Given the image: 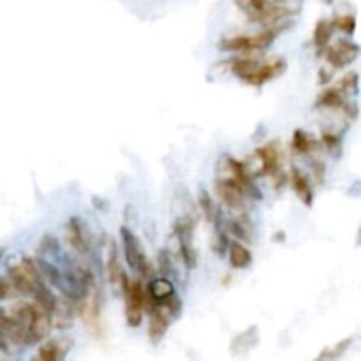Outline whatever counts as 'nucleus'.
Here are the masks:
<instances>
[{
    "label": "nucleus",
    "instance_id": "f257e3e1",
    "mask_svg": "<svg viewBox=\"0 0 361 361\" xmlns=\"http://www.w3.org/2000/svg\"><path fill=\"white\" fill-rule=\"evenodd\" d=\"M285 60L284 59H271L267 62H260V60H234L233 62V73L240 80H243L247 85H254V87H261V85L268 83L274 78L281 76L285 71Z\"/></svg>",
    "mask_w": 361,
    "mask_h": 361
},
{
    "label": "nucleus",
    "instance_id": "f03ea898",
    "mask_svg": "<svg viewBox=\"0 0 361 361\" xmlns=\"http://www.w3.org/2000/svg\"><path fill=\"white\" fill-rule=\"evenodd\" d=\"M236 8L247 16L248 22L261 25H277L292 15V9L278 4L277 0H234Z\"/></svg>",
    "mask_w": 361,
    "mask_h": 361
},
{
    "label": "nucleus",
    "instance_id": "7ed1b4c3",
    "mask_svg": "<svg viewBox=\"0 0 361 361\" xmlns=\"http://www.w3.org/2000/svg\"><path fill=\"white\" fill-rule=\"evenodd\" d=\"M120 288L125 296V321L131 328H138L141 326L143 312L148 305V295H146L141 281H129L127 275H124Z\"/></svg>",
    "mask_w": 361,
    "mask_h": 361
},
{
    "label": "nucleus",
    "instance_id": "20e7f679",
    "mask_svg": "<svg viewBox=\"0 0 361 361\" xmlns=\"http://www.w3.org/2000/svg\"><path fill=\"white\" fill-rule=\"evenodd\" d=\"M281 34V27H268L267 30L254 36H234L220 41L219 48L222 51H236V53H250L270 46Z\"/></svg>",
    "mask_w": 361,
    "mask_h": 361
},
{
    "label": "nucleus",
    "instance_id": "39448f33",
    "mask_svg": "<svg viewBox=\"0 0 361 361\" xmlns=\"http://www.w3.org/2000/svg\"><path fill=\"white\" fill-rule=\"evenodd\" d=\"M8 275L22 295L32 296L36 289L44 282L36 264V260H29V257H23L20 263L9 267Z\"/></svg>",
    "mask_w": 361,
    "mask_h": 361
},
{
    "label": "nucleus",
    "instance_id": "423d86ee",
    "mask_svg": "<svg viewBox=\"0 0 361 361\" xmlns=\"http://www.w3.org/2000/svg\"><path fill=\"white\" fill-rule=\"evenodd\" d=\"M252 157L257 161L255 178L270 175L274 176L275 187H281V183H284V176L281 178V150H278L277 141H270L268 145L260 146Z\"/></svg>",
    "mask_w": 361,
    "mask_h": 361
},
{
    "label": "nucleus",
    "instance_id": "0eeeda50",
    "mask_svg": "<svg viewBox=\"0 0 361 361\" xmlns=\"http://www.w3.org/2000/svg\"><path fill=\"white\" fill-rule=\"evenodd\" d=\"M122 234V243H124V254L125 261H127L129 268L132 271H136L141 277H150L152 275V267H150L148 260H146L145 252H143L141 243H139L138 236L132 233V229H129L127 226H124L120 229Z\"/></svg>",
    "mask_w": 361,
    "mask_h": 361
},
{
    "label": "nucleus",
    "instance_id": "6e6552de",
    "mask_svg": "<svg viewBox=\"0 0 361 361\" xmlns=\"http://www.w3.org/2000/svg\"><path fill=\"white\" fill-rule=\"evenodd\" d=\"M194 220L190 217H182L173 224V234L180 248V257L187 268H194L197 263V254L194 248Z\"/></svg>",
    "mask_w": 361,
    "mask_h": 361
},
{
    "label": "nucleus",
    "instance_id": "1a4fd4ad",
    "mask_svg": "<svg viewBox=\"0 0 361 361\" xmlns=\"http://www.w3.org/2000/svg\"><path fill=\"white\" fill-rule=\"evenodd\" d=\"M220 173L231 176V178L240 185V189L243 190L247 197H252V199H261V197H263L260 187L255 185L254 176L248 173L247 166H245L243 162L236 161V159L233 157H226L220 162Z\"/></svg>",
    "mask_w": 361,
    "mask_h": 361
},
{
    "label": "nucleus",
    "instance_id": "9d476101",
    "mask_svg": "<svg viewBox=\"0 0 361 361\" xmlns=\"http://www.w3.org/2000/svg\"><path fill=\"white\" fill-rule=\"evenodd\" d=\"M360 53H361L360 44L353 43V41L340 39L339 43L326 48L323 55H325L326 62H328L330 66L335 67V69H342V67L353 64L354 60L360 57Z\"/></svg>",
    "mask_w": 361,
    "mask_h": 361
},
{
    "label": "nucleus",
    "instance_id": "9b49d317",
    "mask_svg": "<svg viewBox=\"0 0 361 361\" xmlns=\"http://www.w3.org/2000/svg\"><path fill=\"white\" fill-rule=\"evenodd\" d=\"M316 108H326V110H333V111H342L347 118L354 120L358 115V108L354 102L349 101L346 94L340 90L339 87L328 88V90L321 92L316 101Z\"/></svg>",
    "mask_w": 361,
    "mask_h": 361
},
{
    "label": "nucleus",
    "instance_id": "f8f14e48",
    "mask_svg": "<svg viewBox=\"0 0 361 361\" xmlns=\"http://www.w3.org/2000/svg\"><path fill=\"white\" fill-rule=\"evenodd\" d=\"M146 295H148V305L150 306H157V305H169V303H175L178 299V296L175 295V285L169 281L168 277H159L152 278L146 285Z\"/></svg>",
    "mask_w": 361,
    "mask_h": 361
},
{
    "label": "nucleus",
    "instance_id": "ddd939ff",
    "mask_svg": "<svg viewBox=\"0 0 361 361\" xmlns=\"http://www.w3.org/2000/svg\"><path fill=\"white\" fill-rule=\"evenodd\" d=\"M289 182H291V187L298 196V199L305 204L306 208H311L314 204V192H312V185L305 173L298 168H292L291 175H289Z\"/></svg>",
    "mask_w": 361,
    "mask_h": 361
},
{
    "label": "nucleus",
    "instance_id": "4468645a",
    "mask_svg": "<svg viewBox=\"0 0 361 361\" xmlns=\"http://www.w3.org/2000/svg\"><path fill=\"white\" fill-rule=\"evenodd\" d=\"M66 236L71 247H73L76 252H80V254H85V252H88V248H90L87 229H85L83 224H81V220L78 219V217L69 219V222H67V227H66Z\"/></svg>",
    "mask_w": 361,
    "mask_h": 361
},
{
    "label": "nucleus",
    "instance_id": "2eb2a0df",
    "mask_svg": "<svg viewBox=\"0 0 361 361\" xmlns=\"http://www.w3.org/2000/svg\"><path fill=\"white\" fill-rule=\"evenodd\" d=\"M69 351V342L66 340H51V342L44 344L43 347H39L36 354V360L41 361H59L64 360Z\"/></svg>",
    "mask_w": 361,
    "mask_h": 361
},
{
    "label": "nucleus",
    "instance_id": "dca6fc26",
    "mask_svg": "<svg viewBox=\"0 0 361 361\" xmlns=\"http://www.w3.org/2000/svg\"><path fill=\"white\" fill-rule=\"evenodd\" d=\"M257 339H260V335H257V328H255V326H250V328L245 330L243 333L234 337L233 342H231V353H233L234 356H240V354L248 353V351L257 344Z\"/></svg>",
    "mask_w": 361,
    "mask_h": 361
},
{
    "label": "nucleus",
    "instance_id": "f3484780",
    "mask_svg": "<svg viewBox=\"0 0 361 361\" xmlns=\"http://www.w3.org/2000/svg\"><path fill=\"white\" fill-rule=\"evenodd\" d=\"M229 263L231 267L236 268V270H245L252 264V254L245 245H241L240 241H231L229 243Z\"/></svg>",
    "mask_w": 361,
    "mask_h": 361
},
{
    "label": "nucleus",
    "instance_id": "a211bd4d",
    "mask_svg": "<svg viewBox=\"0 0 361 361\" xmlns=\"http://www.w3.org/2000/svg\"><path fill=\"white\" fill-rule=\"evenodd\" d=\"M333 30H337L335 25H333V20H319L318 25H316L314 44L316 48H318L319 55H323L326 48H328L330 39H332L333 36Z\"/></svg>",
    "mask_w": 361,
    "mask_h": 361
},
{
    "label": "nucleus",
    "instance_id": "6ab92c4d",
    "mask_svg": "<svg viewBox=\"0 0 361 361\" xmlns=\"http://www.w3.org/2000/svg\"><path fill=\"white\" fill-rule=\"evenodd\" d=\"M292 150L299 153V155H309V153L318 150V141L309 132L303 131V129H296L292 132Z\"/></svg>",
    "mask_w": 361,
    "mask_h": 361
},
{
    "label": "nucleus",
    "instance_id": "aec40b11",
    "mask_svg": "<svg viewBox=\"0 0 361 361\" xmlns=\"http://www.w3.org/2000/svg\"><path fill=\"white\" fill-rule=\"evenodd\" d=\"M106 271L108 278L113 285H118L120 288L122 281H124V270H122L120 260H118V250L115 247V243L110 247V252H108V263H106Z\"/></svg>",
    "mask_w": 361,
    "mask_h": 361
},
{
    "label": "nucleus",
    "instance_id": "412c9836",
    "mask_svg": "<svg viewBox=\"0 0 361 361\" xmlns=\"http://www.w3.org/2000/svg\"><path fill=\"white\" fill-rule=\"evenodd\" d=\"M32 298H34V302L39 303V305L43 306L44 311L50 312L51 316L55 314L57 309H59V299H57L55 295L50 291V288L46 285V282H43V284L36 289V292L32 295Z\"/></svg>",
    "mask_w": 361,
    "mask_h": 361
},
{
    "label": "nucleus",
    "instance_id": "4be33fe9",
    "mask_svg": "<svg viewBox=\"0 0 361 361\" xmlns=\"http://www.w3.org/2000/svg\"><path fill=\"white\" fill-rule=\"evenodd\" d=\"M229 231L243 241H252V227L248 222V215L245 213H236L234 219H231L229 222Z\"/></svg>",
    "mask_w": 361,
    "mask_h": 361
},
{
    "label": "nucleus",
    "instance_id": "5701e85b",
    "mask_svg": "<svg viewBox=\"0 0 361 361\" xmlns=\"http://www.w3.org/2000/svg\"><path fill=\"white\" fill-rule=\"evenodd\" d=\"M197 203H199V208H201V212H203L204 219L208 220L210 224L215 222L217 217H219L220 213L217 212L215 204H213L212 196H210V194H208V190H204V189L201 190V192H199V201H197Z\"/></svg>",
    "mask_w": 361,
    "mask_h": 361
},
{
    "label": "nucleus",
    "instance_id": "b1692460",
    "mask_svg": "<svg viewBox=\"0 0 361 361\" xmlns=\"http://www.w3.org/2000/svg\"><path fill=\"white\" fill-rule=\"evenodd\" d=\"M337 87H339L347 97H353V95H356L358 90H360V76H358L356 73H347L346 76L340 78Z\"/></svg>",
    "mask_w": 361,
    "mask_h": 361
},
{
    "label": "nucleus",
    "instance_id": "393cba45",
    "mask_svg": "<svg viewBox=\"0 0 361 361\" xmlns=\"http://www.w3.org/2000/svg\"><path fill=\"white\" fill-rule=\"evenodd\" d=\"M36 264H37V268H39V274H41V277H43L44 282H48V284H59L60 271L57 270L53 264H50L48 261H43V260H36Z\"/></svg>",
    "mask_w": 361,
    "mask_h": 361
},
{
    "label": "nucleus",
    "instance_id": "a878e982",
    "mask_svg": "<svg viewBox=\"0 0 361 361\" xmlns=\"http://www.w3.org/2000/svg\"><path fill=\"white\" fill-rule=\"evenodd\" d=\"M353 346V339H344L342 342L337 344L333 347H326L325 351H321V354L318 356V360H335V358H340L344 353H346L349 347Z\"/></svg>",
    "mask_w": 361,
    "mask_h": 361
},
{
    "label": "nucleus",
    "instance_id": "bb28decb",
    "mask_svg": "<svg viewBox=\"0 0 361 361\" xmlns=\"http://www.w3.org/2000/svg\"><path fill=\"white\" fill-rule=\"evenodd\" d=\"M333 25L337 30L347 34V36H353L356 32V16L354 15H337L333 18Z\"/></svg>",
    "mask_w": 361,
    "mask_h": 361
},
{
    "label": "nucleus",
    "instance_id": "cd10ccee",
    "mask_svg": "<svg viewBox=\"0 0 361 361\" xmlns=\"http://www.w3.org/2000/svg\"><path fill=\"white\" fill-rule=\"evenodd\" d=\"M321 141L325 143V146L328 148V152L335 157L340 155V150H342V141H340V134H335V132H323Z\"/></svg>",
    "mask_w": 361,
    "mask_h": 361
},
{
    "label": "nucleus",
    "instance_id": "c85d7f7f",
    "mask_svg": "<svg viewBox=\"0 0 361 361\" xmlns=\"http://www.w3.org/2000/svg\"><path fill=\"white\" fill-rule=\"evenodd\" d=\"M157 268H159V274H161L162 277H169V275H171L173 264H171V255H169L168 250L159 252Z\"/></svg>",
    "mask_w": 361,
    "mask_h": 361
},
{
    "label": "nucleus",
    "instance_id": "c756f323",
    "mask_svg": "<svg viewBox=\"0 0 361 361\" xmlns=\"http://www.w3.org/2000/svg\"><path fill=\"white\" fill-rule=\"evenodd\" d=\"M57 247H59V241H57L53 236H50V234H46V236L43 238V241H41V250L43 252L53 250V248Z\"/></svg>",
    "mask_w": 361,
    "mask_h": 361
},
{
    "label": "nucleus",
    "instance_id": "7c9ffc66",
    "mask_svg": "<svg viewBox=\"0 0 361 361\" xmlns=\"http://www.w3.org/2000/svg\"><path fill=\"white\" fill-rule=\"evenodd\" d=\"M312 173H314V176L318 178V182H323V178H325L326 175L325 164H323L321 161H312Z\"/></svg>",
    "mask_w": 361,
    "mask_h": 361
},
{
    "label": "nucleus",
    "instance_id": "2f4dec72",
    "mask_svg": "<svg viewBox=\"0 0 361 361\" xmlns=\"http://www.w3.org/2000/svg\"><path fill=\"white\" fill-rule=\"evenodd\" d=\"M358 245H361V229H360V233H358Z\"/></svg>",
    "mask_w": 361,
    "mask_h": 361
},
{
    "label": "nucleus",
    "instance_id": "473e14b6",
    "mask_svg": "<svg viewBox=\"0 0 361 361\" xmlns=\"http://www.w3.org/2000/svg\"><path fill=\"white\" fill-rule=\"evenodd\" d=\"M325 2H328V4H330V2H332V0H325Z\"/></svg>",
    "mask_w": 361,
    "mask_h": 361
}]
</instances>
